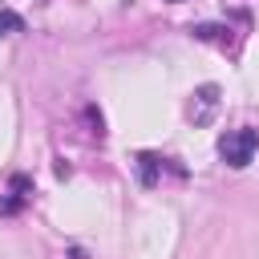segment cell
I'll return each instance as SVG.
<instances>
[{
    "label": "cell",
    "instance_id": "obj_1",
    "mask_svg": "<svg viewBox=\"0 0 259 259\" xmlns=\"http://www.w3.org/2000/svg\"><path fill=\"white\" fill-rule=\"evenodd\" d=\"M255 150H259V130H251V125L231 130V134H223V142H219L223 162H227V166H235V170H243V166L255 158Z\"/></svg>",
    "mask_w": 259,
    "mask_h": 259
},
{
    "label": "cell",
    "instance_id": "obj_4",
    "mask_svg": "<svg viewBox=\"0 0 259 259\" xmlns=\"http://www.w3.org/2000/svg\"><path fill=\"white\" fill-rule=\"evenodd\" d=\"M166 162H170V158H158V154H138V174H142V182H146V186H154Z\"/></svg>",
    "mask_w": 259,
    "mask_h": 259
},
{
    "label": "cell",
    "instance_id": "obj_3",
    "mask_svg": "<svg viewBox=\"0 0 259 259\" xmlns=\"http://www.w3.org/2000/svg\"><path fill=\"white\" fill-rule=\"evenodd\" d=\"M214 109H219V85H198V89H194V101H190L194 125H206V121L214 117Z\"/></svg>",
    "mask_w": 259,
    "mask_h": 259
},
{
    "label": "cell",
    "instance_id": "obj_2",
    "mask_svg": "<svg viewBox=\"0 0 259 259\" xmlns=\"http://www.w3.org/2000/svg\"><path fill=\"white\" fill-rule=\"evenodd\" d=\"M32 198V178L28 174H12L8 182V194L0 198V214H20V206Z\"/></svg>",
    "mask_w": 259,
    "mask_h": 259
},
{
    "label": "cell",
    "instance_id": "obj_5",
    "mask_svg": "<svg viewBox=\"0 0 259 259\" xmlns=\"http://www.w3.org/2000/svg\"><path fill=\"white\" fill-rule=\"evenodd\" d=\"M24 28V20L12 12V8H0V36H8V32H20Z\"/></svg>",
    "mask_w": 259,
    "mask_h": 259
}]
</instances>
